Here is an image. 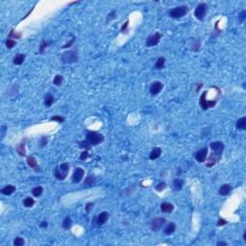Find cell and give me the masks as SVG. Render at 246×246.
I'll return each instance as SVG.
<instances>
[{
  "label": "cell",
  "mask_w": 246,
  "mask_h": 246,
  "mask_svg": "<svg viewBox=\"0 0 246 246\" xmlns=\"http://www.w3.org/2000/svg\"><path fill=\"white\" fill-rule=\"evenodd\" d=\"M69 172V163H64L60 165H57L54 169V177L60 181H64L67 177Z\"/></svg>",
  "instance_id": "obj_1"
},
{
  "label": "cell",
  "mask_w": 246,
  "mask_h": 246,
  "mask_svg": "<svg viewBox=\"0 0 246 246\" xmlns=\"http://www.w3.org/2000/svg\"><path fill=\"white\" fill-rule=\"evenodd\" d=\"M188 11H190V9H188V6H178V7H175L171 9L169 12H168V15L169 17L171 18H174V19H179V18H182L186 17V15H188Z\"/></svg>",
  "instance_id": "obj_2"
},
{
  "label": "cell",
  "mask_w": 246,
  "mask_h": 246,
  "mask_svg": "<svg viewBox=\"0 0 246 246\" xmlns=\"http://www.w3.org/2000/svg\"><path fill=\"white\" fill-rule=\"evenodd\" d=\"M79 60L78 52L76 50H68L65 51V53H63V55L61 57V61L63 64H74L77 63Z\"/></svg>",
  "instance_id": "obj_3"
},
{
  "label": "cell",
  "mask_w": 246,
  "mask_h": 246,
  "mask_svg": "<svg viewBox=\"0 0 246 246\" xmlns=\"http://www.w3.org/2000/svg\"><path fill=\"white\" fill-rule=\"evenodd\" d=\"M86 140L90 143L91 146H95V145H98V144L103 142L104 141V136L99 134V133H97V132L89 131L87 133Z\"/></svg>",
  "instance_id": "obj_4"
},
{
  "label": "cell",
  "mask_w": 246,
  "mask_h": 246,
  "mask_svg": "<svg viewBox=\"0 0 246 246\" xmlns=\"http://www.w3.org/2000/svg\"><path fill=\"white\" fill-rule=\"evenodd\" d=\"M207 93H208V91H204L203 94L200 96V101H199V103H200V106H201V108L204 110V111H206V110L208 109H212L213 108L214 106L216 105V103H217V100H207L206 99V97H207Z\"/></svg>",
  "instance_id": "obj_5"
},
{
  "label": "cell",
  "mask_w": 246,
  "mask_h": 246,
  "mask_svg": "<svg viewBox=\"0 0 246 246\" xmlns=\"http://www.w3.org/2000/svg\"><path fill=\"white\" fill-rule=\"evenodd\" d=\"M208 8H209V7H208V5L206 4V3H200V4L196 7V9H195V11H194L195 17H196L198 20L203 21L205 19V17H206V15H207V12H208Z\"/></svg>",
  "instance_id": "obj_6"
},
{
  "label": "cell",
  "mask_w": 246,
  "mask_h": 246,
  "mask_svg": "<svg viewBox=\"0 0 246 246\" xmlns=\"http://www.w3.org/2000/svg\"><path fill=\"white\" fill-rule=\"evenodd\" d=\"M165 222H166L165 218H163V217H157V218H154L152 221L150 222L151 230H152L153 232H159L163 227V225L165 224Z\"/></svg>",
  "instance_id": "obj_7"
},
{
  "label": "cell",
  "mask_w": 246,
  "mask_h": 246,
  "mask_svg": "<svg viewBox=\"0 0 246 246\" xmlns=\"http://www.w3.org/2000/svg\"><path fill=\"white\" fill-rule=\"evenodd\" d=\"M161 39H162V34L159 32H156L155 34L151 35L147 38L146 40V46L147 47H152L157 45L160 42Z\"/></svg>",
  "instance_id": "obj_8"
},
{
  "label": "cell",
  "mask_w": 246,
  "mask_h": 246,
  "mask_svg": "<svg viewBox=\"0 0 246 246\" xmlns=\"http://www.w3.org/2000/svg\"><path fill=\"white\" fill-rule=\"evenodd\" d=\"M208 154H209V150H208L207 147H205V148H203V149H200L199 151L195 152L194 153V158L198 163H202L206 162Z\"/></svg>",
  "instance_id": "obj_9"
},
{
  "label": "cell",
  "mask_w": 246,
  "mask_h": 246,
  "mask_svg": "<svg viewBox=\"0 0 246 246\" xmlns=\"http://www.w3.org/2000/svg\"><path fill=\"white\" fill-rule=\"evenodd\" d=\"M222 158V153H217V152H212L210 157L208 158V163L207 166L208 167H212L215 163H217Z\"/></svg>",
  "instance_id": "obj_10"
},
{
  "label": "cell",
  "mask_w": 246,
  "mask_h": 246,
  "mask_svg": "<svg viewBox=\"0 0 246 246\" xmlns=\"http://www.w3.org/2000/svg\"><path fill=\"white\" fill-rule=\"evenodd\" d=\"M163 89V84L162 83V82L155 81L154 83L151 84L149 91H150L151 95H158V94L162 91Z\"/></svg>",
  "instance_id": "obj_11"
},
{
  "label": "cell",
  "mask_w": 246,
  "mask_h": 246,
  "mask_svg": "<svg viewBox=\"0 0 246 246\" xmlns=\"http://www.w3.org/2000/svg\"><path fill=\"white\" fill-rule=\"evenodd\" d=\"M85 175V170L82 167H76L72 174V182L73 183H80Z\"/></svg>",
  "instance_id": "obj_12"
},
{
  "label": "cell",
  "mask_w": 246,
  "mask_h": 246,
  "mask_svg": "<svg viewBox=\"0 0 246 246\" xmlns=\"http://www.w3.org/2000/svg\"><path fill=\"white\" fill-rule=\"evenodd\" d=\"M210 147L213 150V152L217 153H223L224 149H225V145L221 141H213L210 143Z\"/></svg>",
  "instance_id": "obj_13"
},
{
  "label": "cell",
  "mask_w": 246,
  "mask_h": 246,
  "mask_svg": "<svg viewBox=\"0 0 246 246\" xmlns=\"http://www.w3.org/2000/svg\"><path fill=\"white\" fill-rule=\"evenodd\" d=\"M109 213H107V212H102V213H100L98 214V216L96 217V219H95V221H96V224L98 226H101V225H104L107 221H108V219H109Z\"/></svg>",
  "instance_id": "obj_14"
},
{
  "label": "cell",
  "mask_w": 246,
  "mask_h": 246,
  "mask_svg": "<svg viewBox=\"0 0 246 246\" xmlns=\"http://www.w3.org/2000/svg\"><path fill=\"white\" fill-rule=\"evenodd\" d=\"M161 211L163 213H171L173 211H174V206L171 203H168V202H163V203L161 204Z\"/></svg>",
  "instance_id": "obj_15"
},
{
  "label": "cell",
  "mask_w": 246,
  "mask_h": 246,
  "mask_svg": "<svg viewBox=\"0 0 246 246\" xmlns=\"http://www.w3.org/2000/svg\"><path fill=\"white\" fill-rule=\"evenodd\" d=\"M232 190H233V188L230 184H224L220 187L218 192L220 195H222V196H227V195L230 194V192L232 191Z\"/></svg>",
  "instance_id": "obj_16"
},
{
  "label": "cell",
  "mask_w": 246,
  "mask_h": 246,
  "mask_svg": "<svg viewBox=\"0 0 246 246\" xmlns=\"http://www.w3.org/2000/svg\"><path fill=\"white\" fill-rule=\"evenodd\" d=\"M15 186H12V185H8V186H6V187H4L1 190V193L3 195H6V196H9V195H12L14 192L15 191Z\"/></svg>",
  "instance_id": "obj_17"
},
{
  "label": "cell",
  "mask_w": 246,
  "mask_h": 246,
  "mask_svg": "<svg viewBox=\"0 0 246 246\" xmlns=\"http://www.w3.org/2000/svg\"><path fill=\"white\" fill-rule=\"evenodd\" d=\"M176 230V225L174 222H169L167 223V225L165 227V229H163V233H165V235H172L173 233L175 232Z\"/></svg>",
  "instance_id": "obj_18"
},
{
  "label": "cell",
  "mask_w": 246,
  "mask_h": 246,
  "mask_svg": "<svg viewBox=\"0 0 246 246\" xmlns=\"http://www.w3.org/2000/svg\"><path fill=\"white\" fill-rule=\"evenodd\" d=\"M25 58H26V55L22 54V53H19V54L15 55L14 60H13V63L15 65H20L23 64V62L25 61Z\"/></svg>",
  "instance_id": "obj_19"
},
{
  "label": "cell",
  "mask_w": 246,
  "mask_h": 246,
  "mask_svg": "<svg viewBox=\"0 0 246 246\" xmlns=\"http://www.w3.org/2000/svg\"><path fill=\"white\" fill-rule=\"evenodd\" d=\"M161 154H162V148H160V147H156V148H154V149L151 151V153H150V155H149V159L150 160H156L158 159L160 156H161Z\"/></svg>",
  "instance_id": "obj_20"
},
{
  "label": "cell",
  "mask_w": 246,
  "mask_h": 246,
  "mask_svg": "<svg viewBox=\"0 0 246 246\" xmlns=\"http://www.w3.org/2000/svg\"><path fill=\"white\" fill-rule=\"evenodd\" d=\"M236 129H238V130H245L246 129V116H243V117H241L236 120Z\"/></svg>",
  "instance_id": "obj_21"
},
{
  "label": "cell",
  "mask_w": 246,
  "mask_h": 246,
  "mask_svg": "<svg viewBox=\"0 0 246 246\" xmlns=\"http://www.w3.org/2000/svg\"><path fill=\"white\" fill-rule=\"evenodd\" d=\"M17 152L18 155L21 157H24L26 155V150H25V140H22L21 142L17 146Z\"/></svg>",
  "instance_id": "obj_22"
},
{
  "label": "cell",
  "mask_w": 246,
  "mask_h": 246,
  "mask_svg": "<svg viewBox=\"0 0 246 246\" xmlns=\"http://www.w3.org/2000/svg\"><path fill=\"white\" fill-rule=\"evenodd\" d=\"M95 183H96L95 176H94L93 174H89V175H88V177H86V179H85L84 185H86V186H93V185H95Z\"/></svg>",
  "instance_id": "obj_23"
},
{
  "label": "cell",
  "mask_w": 246,
  "mask_h": 246,
  "mask_svg": "<svg viewBox=\"0 0 246 246\" xmlns=\"http://www.w3.org/2000/svg\"><path fill=\"white\" fill-rule=\"evenodd\" d=\"M184 184H185L184 180L179 179V178H176L174 179V181H173V186H174L176 190H181L183 187H184Z\"/></svg>",
  "instance_id": "obj_24"
},
{
  "label": "cell",
  "mask_w": 246,
  "mask_h": 246,
  "mask_svg": "<svg viewBox=\"0 0 246 246\" xmlns=\"http://www.w3.org/2000/svg\"><path fill=\"white\" fill-rule=\"evenodd\" d=\"M165 65V57H160L158 58L156 64H155V67L157 69H163Z\"/></svg>",
  "instance_id": "obj_25"
},
{
  "label": "cell",
  "mask_w": 246,
  "mask_h": 246,
  "mask_svg": "<svg viewBox=\"0 0 246 246\" xmlns=\"http://www.w3.org/2000/svg\"><path fill=\"white\" fill-rule=\"evenodd\" d=\"M26 162H27V165H29L31 168H36L37 166H38V162H37V160L35 159V157H33V156L27 157Z\"/></svg>",
  "instance_id": "obj_26"
},
{
  "label": "cell",
  "mask_w": 246,
  "mask_h": 246,
  "mask_svg": "<svg viewBox=\"0 0 246 246\" xmlns=\"http://www.w3.org/2000/svg\"><path fill=\"white\" fill-rule=\"evenodd\" d=\"M42 192H43V188L42 186H38V187L34 188L32 190V194L35 197H40L42 194Z\"/></svg>",
  "instance_id": "obj_27"
},
{
  "label": "cell",
  "mask_w": 246,
  "mask_h": 246,
  "mask_svg": "<svg viewBox=\"0 0 246 246\" xmlns=\"http://www.w3.org/2000/svg\"><path fill=\"white\" fill-rule=\"evenodd\" d=\"M54 97H53L51 94H47V95L44 97V105L46 107H51L53 105V103H54Z\"/></svg>",
  "instance_id": "obj_28"
},
{
  "label": "cell",
  "mask_w": 246,
  "mask_h": 246,
  "mask_svg": "<svg viewBox=\"0 0 246 246\" xmlns=\"http://www.w3.org/2000/svg\"><path fill=\"white\" fill-rule=\"evenodd\" d=\"M201 48V40L200 39H197L196 40H194L193 43H192L191 45V50L194 52H198Z\"/></svg>",
  "instance_id": "obj_29"
},
{
  "label": "cell",
  "mask_w": 246,
  "mask_h": 246,
  "mask_svg": "<svg viewBox=\"0 0 246 246\" xmlns=\"http://www.w3.org/2000/svg\"><path fill=\"white\" fill-rule=\"evenodd\" d=\"M71 226H72V220L69 216H67L64 219V221H63V227H64V229L68 230L71 228Z\"/></svg>",
  "instance_id": "obj_30"
},
{
  "label": "cell",
  "mask_w": 246,
  "mask_h": 246,
  "mask_svg": "<svg viewBox=\"0 0 246 246\" xmlns=\"http://www.w3.org/2000/svg\"><path fill=\"white\" fill-rule=\"evenodd\" d=\"M35 204V200L33 199L32 197H26L25 199L23 200V206L26 207V208H31L33 207Z\"/></svg>",
  "instance_id": "obj_31"
},
{
  "label": "cell",
  "mask_w": 246,
  "mask_h": 246,
  "mask_svg": "<svg viewBox=\"0 0 246 246\" xmlns=\"http://www.w3.org/2000/svg\"><path fill=\"white\" fill-rule=\"evenodd\" d=\"M63 82H64V77H63V75H56V76L54 77V80H53V84L55 85V86L57 87H59V86H61V85L63 84Z\"/></svg>",
  "instance_id": "obj_32"
},
{
  "label": "cell",
  "mask_w": 246,
  "mask_h": 246,
  "mask_svg": "<svg viewBox=\"0 0 246 246\" xmlns=\"http://www.w3.org/2000/svg\"><path fill=\"white\" fill-rule=\"evenodd\" d=\"M79 147L82 148V149H85V150H89V149H90L91 145H90V143L89 142V141H88L87 140H85L79 142Z\"/></svg>",
  "instance_id": "obj_33"
},
{
  "label": "cell",
  "mask_w": 246,
  "mask_h": 246,
  "mask_svg": "<svg viewBox=\"0 0 246 246\" xmlns=\"http://www.w3.org/2000/svg\"><path fill=\"white\" fill-rule=\"evenodd\" d=\"M50 44H51V42H46V40H42V43L40 44V53H42L44 52V50L48 47Z\"/></svg>",
  "instance_id": "obj_34"
},
{
  "label": "cell",
  "mask_w": 246,
  "mask_h": 246,
  "mask_svg": "<svg viewBox=\"0 0 246 246\" xmlns=\"http://www.w3.org/2000/svg\"><path fill=\"white\" fill-rule=\"evenodd\" d=\"M21 36H22V34L21 33H17L15 30H12L10 34H9V36H8V39H20Z\"/></svg>",
  "instance_id": "obj_35"
},
{
  "label": "cell",
  "mask_w": 246,
  "mask_h": 246,
  "mask_svg": "<svg viewBox=\"0 0 246 246\" xmlns=\"http://www.w3.org/2000/svg\"><path fill=\"white\" fill-rule=\"evenodd\" d=\"M13 243H14L15 246H22V245H24L25 241H24V239L22 238H20V236H17V238H15L14 239V242H13Z\"/></svg>",
  "instance_id": "obj_36"
},
{
  "label": "cell",
  "mask_w": 246,
  "mask_h": 246,
  "mask_svg": "<svg viewBox=\"0 0 246 246\" xmlns=\"http://www.w3.org/2000/svg\"><path fill=\"white\" fill-rule=\"evenodd\" d=\"M115 17H116V11H115V10H113V11L108 15V17H107V19H106V24H109L110 21H112L113 19H115Z\"/></svg>",
  "instance_id": "obj_37"
},
{
  "label": "cell",
  "mask_w": 246,
  "mask_h": 246,
  "mask_svg": "<svg viewBox=\"0 0 246 246\" xmlns=\"http://www.w3.org/2000/svg\"><path fill=\"white\" fill-rule=\"evenodd\" d=\"M15 44H17V42H15V40H12V39L6 40V47H7L8 49H12Z\"/></svg>",
  "instance_id": "obj_38"
},
{
  "label": "cell",
  "mask_w": 246,
  "mask_h": 246,
  "mask_svg": "<svg viewBox=\"0 0 246 246\" xmlns=\"http://www.w3.org/2000/svg\"><path fill=\"white\" fill-rule=\"evenodd\" d=\"M50 120L51 121H57V122H59V123H63L65 121V118H64V116H62V115H54V116H52L51 118H50Z\"/></svg>",
  "instance_id": "obj_39"
},
{
  "label": "cell",
  "mask_w": 246,
  "mask_h": 246,
  "mask_svg": "<svg viewBox=\"0 0 246 246\" xmlns=\"http://www.w3.org/2000/svg\"><path fill=\"white\" fill-rule=\"evenodd\" d=\"M165 188H166V184H165V182H162V183H160V184L156 187V190L161 192V191H163V190H165Z\"/></svg>",
  "instance_id": "obj_40"
},
{
  "label": "cell",
  "mask_w": 246,
  "mask_h": 246,
  "mask_svg": "<svg viewBox=\"0 0 246 246\" xmlns=\"http://www.w3.org/2000/svg\"><path fill=\"white\" fill-rule=\"evenodd\" d=\"M245 18H246V10H243L238 15V21L240 23L243 22V21L245 20Z\"/></svg>",
  "instance_id": "obj_41"
},
{
  "label": "cell",
  "mask_w": 246,
  "mask_h": 246,
  "mask_svg": "<svg viewBox=\"0 0 246 246\" xmlns=\"http://www.w3.org/2000/svg\"><path fill=\"white\" fill-rule=\"evenodd\" d=\"M128 26H129V20L126 21V22L124 23V25H123V26L121 27L120 32L124 33V34H127L128 33Z\"/></svg>",
  "instance_id": "obj_42"
},
{
  "label": "cell",
  "mask_w": 246,
  "mask_h": 246,
  "mask_svg": "<svg viewBox=\"0 0 246 246\" xmlns=\"http://www.w3.org/2000/svg\"><path fill=\"white\" fill-rule=\"evenodd\" d=\"M47 142H48V138H47V137H42V138H40V145L42 146V147H44V146H46Z\"/></svg>",
  "instance_id": "obj_43"
},
{
  "label": "cell",
  "mask_w": 246,
  "mask_h": 246,
  "mask_svg": "<svg viewBox=\"0 0 246 246\" xmlns=\"http://www.w3.org/2000/svg\"><path fill=\"white\" fill-rule=\"evenodd\" d=\"M88 158H89V153H88L87 150H85L84 152L81 153V155H80V160L81 161H86Z\"/></svg>",
  "instance_id": "obj_44"
},
{
  "label": "cell",
  "mask_w": 246,
  "mask_h": 246,
  "mask_svg": "<svg viewBox=\"0 0 246 246\" xmlns=\"http://www.w3.org/2000/svg\"><path fill=\"white\" fill-rule=\"evenodd\" d=\"M94 207V203L93 202H90L86 205V212L87 213H90V211L92 210V208Z\"/></svg>",
  "instance_id": "obj_45"
},
{
  "label": "cell",
  "mask_w": 246,
  "mask_h": 246,
  "mask_svg": "<svg viewBox=\"0 0 246 246\" xmlns=\"http://www.w3.org/2000/svg\"><path fill=\"white\" fill-rule=\"evenodd\" d=\"M74 42H75V38H72L70 42H68L65 43V44L64 46H62V48H64V49H65V48H68V47H71V46H72V44H73V43H74Z\"/></svg>",
  "instance_id": "obj_46"
},
{
  "label": "cell",
  "mask_w": 246,
  "mask_h": 246,
  "mask_svg": "<svg viewBox=\"0 0 246 246\" xmlns=\"http://www.w3.org/2000/svg\"><path fill=\"white\" fill-rule=\"evenodd\" d=\"M226 224H227V221L223 218H219L218 221H217V226H223V225H226Z\"/></svg>",
  "instance_id": "obj_47"
},
{
  "label": "cell",
  "mask_w": 246,
  "mask_h": 246,
  "mask_svg": "<svg viewBox=\"0 0 246 246\" xmlns=\"http://www.w3.org/2000/svg\"><path fill=\"white\" fill-rule=\"evenodd\" d=\"M40 226L42 227V228H46V227L48 226V223H47L46 221H42V223L40 224Z\"/></svg>",
  "instance_id": "obj_48"
},
{
  "label": "cell",
  "mask_w": 246,
  "mask_h": 246,
  "mask_svg": "<svg viewBox=\"0 0 246 246\" xmlns=\"http://www.w3.org/2000/svg\"><path fill=\"white\" fill-rule=\"evenodd\" d=\"M217 245H227V242H225V241H218V242H217Z\"/></svg>",
  "instance_id": "obj_49"
},
{
  "label": "cell",
  "mask_w": 246,
  "mask_h": 246,
  "mask_svg": "<svg viewBox=\"0 0 246 246\" xmlns=\"http://www.w3.org/2000/svg\"><path fill=\"white\" fill-rule=\"evenodd\" d=\"M202 87H203V84H199V86L197 87V90H196V91H198V90H199V89H201Z\"/></svg>",
  "instance_id": "obj_50"
},
{
  "label": "cell",
  "mask_w": 246,
  "mask_h": 246,
  "mask_svg": "<svg viewBox=\"0 0 246 246\" xmlns=\"http://www.w3.org/2000/svg\"><path fill=\"white\" fill-rule=\"evenodd\" d=\"M243 240L246 241V232H244V234H243Z\"/></svg>",
  "instance_id": "obj_51"
}]
</instances>
